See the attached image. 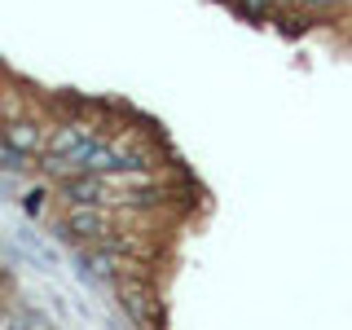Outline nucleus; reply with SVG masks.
<instances>
[{
	"mask_svg": "<svg viewBox=\"0 0 352 330\" xmlns=\"http://www.w3.org/2000/svg\"><path fill=\"white\" fill-rule=\"evenodd\" d=\"M58 229H62L71 242H80V247H88V242H102L106 234H115L106 207H80V203H66Z\"/></svg>",
	"mask_w": 352,
	"mask_h": 330,
	"instance_id": "1",
	"label": "nucleus"
},
{
	"mask_svg": "<svg viewBox=\"0 0 352 330\" xmlns=\"http://www.w3.org/2000/svg\"><path fill=\"white\" fill-rule=\"evenodd\" d=\"M97 132L93 124H75V119H66V124L58 128H49V150L44 154H58V159H75V163H84V154L97 146Z\"/></svg>",
	"mask_w": 352,
	"mask_h": 330,
	"instance_id": "2",
	"label": "nucleus"
},
{
	"mask_svg": "<svg viewBox=\"0 0 352 330\" xmlns=\"http://www.w3.org/2000/svg\"><path fill=\"white\" fill-rule=\"evenodd\" d=\"M0 141H5L9 150H18L22 159H40V154L49 150V132L27 115H9L5 124H0Z\"/></svg>",
	"mask_w": 352,
	"mask_h": 330,
	"instance_id": "3",
	"label": "nucleus"
},
{
	"mask_svg": "<svg viewBox=\"0 0 352 330\" xmlns=\"http://www.w3.org/2000/svg\"><path fill=\"white\" fill-rule=\"evenodd\" d=\"M27 212H44V190H31L27 194Z\"/></svg>",
	"mask_w": 352,
	"mask_h": 330,
	"instance_id": "4",
	"label": "nucleus"
}]
</instances>
